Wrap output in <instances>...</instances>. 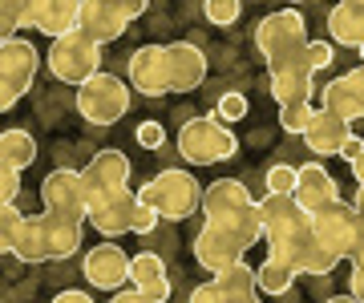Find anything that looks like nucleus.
<instances>
[{"label": "nucleus", "mask_w": 364, "mask_h": 303, "mask_svg": "<svg viewBox=\"0 0 364 303\" xmlns=\"http://www.w3.org/2000/svg\"><path fill=\"white\" fill-rule=\"evenodd\" d=\"M352 206H356V214H360V219H364V186H360V190H356V198H352Z\"/></svg>", "instance_id": "47"}, {"label": "nucleus", "mask_w": 364, "mask_h": 303, "mask_svg": "<svg viewBox=\"0 0 364 303\" xmlns=\"http://www.w3.org/2000/svg\"><path fill=\"white\" fill-rule=\"evenodd\" d=\"M312 231L328 250H336L340 259H352V255L364 247V219L356 214L352 202H344V198L328 202L324 211L312 214Z\"/></svg>", "instance_id": "7"}, {"label": "nucleus", "mask_w": 364, "mask_h": 303, "mask_svg": "<svg viewBox=\"0 0 364 303\" xmlns=\"http://www.w3.org/2000/svg\"><path fill=\"white\" fill-rule=\"evenodd\" d=\"M259 219H263V231H267V247L284 243L287 235H296V231H304V226L312 223V214L296 202V194H263Z\"/></svg>", "instance_id": "16"}, {"label": "nucleus", "mask_w": 364, "mask_h": 303, "mask_svg": "<svg viewBox=\"0 0 364 303\" xmlns=\"http://www.w3.org/2000/svg\"><path fill=\"white\" fill-rule=\"evenodd\" d=\"M255 49L263 53V61H284V57L308 49V21L296 9H284V13H267L255 25Z\"/></svg>", "instance_id": "8"}, {"label": "nucleus", "mask_w": 364, "mask_h": 303, "mask_svg": "<svg viewBox=\"0 0 364 303\" xmlns=\"http://www.w3.org/2000/svg\"><path fill=\"white\" fill-rule=\"evenodd\" d=\"M21 28H33V0H0V40L21 37Z\"/></svg>", "instance_id": "30"}, {"label": "nucleus", "mask_w": 364, "mask_h": 303, "mask_svg": "<svg viewBox=\"0 0 364 303\" xmlns=\"http://www.w3.org/2000/svg\"><path fill=\"white\" fill-rule=\"evenodd\" d=\"M328 303H360V299H356V295H332Z\"/></svg>", "instance_id": "49"}, {"label": "nucleus", "mask_w": 364, "mask_h": 303, "mask_svg": "<svg viewBox=\"0 0 364 303\" xmlns=\"http://www.w3.org/2000/svg\"><path fill=\"white\" fill-rule=\"evenodd\" d=\"M109 303H150V299H146L138 287H130V291H114V295H109Z\"/></svg>", "instance_id": "44"}, {"label": "nucleus", "mask_w": 364, "mask_h": 303, "mask_svg": "<svg viewBox=\"0 0 364 303\" xmlns=\"http://www.w3.org/2000/svg\"><path fill=\"white\" fill-rule=\"evenodd\" d=\"M33 226H37V243H41L45 263H49V259H69V255H77L81 223H73V219H65V214L41 211V214H33Z\"/></svg>", "instance_id": "18"}, {"label": "nucleus", "mask_w": 364, "mask_h": 303, "mask_svg": "<svg viewBox=\"0 0 364 303\" xmlns=\"http://www.w3.org/2000/svg\"><path fill=\"white\" fill-rule=\"evenodd\" d=\"M267 194H296V166H272L267 170Z\"/></svg>", "instance_id": "35"}, {"label": "nucleus", "mask_w": 364, "mask_h": 303, "mask_svg": "<svg viewBox=\"0 0 364 303\" xmlns=\"http://www.w3.org/2000/svg\"><path fill=\"white\" fill-rule=\"evenodd\" d=\"M41 202H45V211H53V214H65L73 223H90V194H85L81 170L57 166L53 174H45V182H41Z\"/></svg>", "instance_id": "11"}, {"label": "nucleus", "mask_w": 364, "mask_h": 303, "mask_svg": "<svg viewBox=\"0 0 364 303\" xmlns=\"http://www.w3.org/2000/svg\"><path fill=\"white\" fill-rule=\"evenodd\" d=\"M130 89L142 97H162L170 93L166 81V45H142L130 57Z\"/></svg>", "instance_id": "20"}, {"label": "nucleus", "mask_w": 364, "mask_h": 303, "mask_svg": "<svg viewBox=\"0 0 364 303\" xmlns=\"http://www.w3.org/2000/svg\"><path fill=\"white\" fill-rule=\"evenodd\" d=\"M81 4H85V0H33V28L45 33L49 40L65 37V33L77 28Z\"/></svg>", "instance_id": "24"}, {"label": "nucleus", "mask_w": 364, "mask_h": 303, "mask_svg": "<svg viewBox=\"0 0 364 303\" xmlns=\"http://www.w3.org/2000/svg\"><path fill=\"white\" fill-rule=\"evenodd\" d=\"M25 223H28V214L21 211L16 202L0 206V247H4V255L16 250V243H21V235H25Z\"/></svg>", "instance_id": "31"}, {"label": "nucleus", "mask_w": 364, "mask_h": 303, "mask_svg": "<svg viewBox=\"0 0 364 303\" xmlns=\"http://www.w3.org/2000/svg\"><path fill=\"white\" fill-rule=\"evenodd\" d=\"M360 154H364V138H356V133H352L348 142H344V150H340V158H344V162L352 166V162L360 158Z\"/></svg>", "instance_id": "42"}, {"label": "nucleus", "mask_w": 364, "mask_h": 303, "mask_svg": "<svg viewBox=\"0 0 364 303\" xmlns=\"http://www.w3.org/2000/svg\"><path fill=\"white\" fill-rule=\"evenodd\" d=\"M178 154L191 166H219L239 154V138L219 118H191L178 130Z\"/></svg>", "instance_id": "3"}, {"label": "nucleus", "mask_w": 364, "mask_h": 303, "mask_svg": "<svg viewBox=\"0 0 364 303\" xmlns=\"http://www.w3.org/2000/svg\"><path fill=\"white\" fill-rule=\"evenodd\" d=\"M312 118H316L312 101H299V106H284V109H279V126H284V133H299V138L308 133Z\"/></svg>", "instance_id": "32"}, {"label": "nucleus", "mask_w": 364, "mask_h": 303, "mask_svg": "<svg viewBox=\"0 0 364 303\" xmlns=\"http://www.w3.org/2000/svg\"><path fill=\"white\" fill-rule=\"evenodd\" d=\"M210 283L223 287V291H231V295H255V291H259V267L235 263V267H227V271H219Z\"/></svg>", "instance_id": "29"}, {"label": "nucleus", "mask_w": 364, "mask_h": 303, "mask_svg": "<svg viewBox=\"0 0 364 303\" xmlns=\"http://www.w3.org/2000/svg\"><path fill=\"white\" fill-rule=\"evenodd\" d=\"M284 4H291V9H296V4H304V0H284Z\"/></svg>", "instance_id": "50"}, {"label": "nucleus", "mask_w": 364, "mask_h": 303, "mask_svg": "<svg viewBox=\"0 0 364 303\" xmlns=\"http://www.w3.org/2000/svg\"><path fill=\"white\" fill-rule=\"evenodd\" d=\"M33 162H37V138L28 130H4V138H0V166L25 174Z\"/></svg>", "instance_id": "27"}, {"label": "nucleus", "mask_w": 364, "mask_h": 303, "mask_svg": "<svg viewBox=\"0 0 364 303\" xmlns=\"http://www.w3.org/2000/svg\"><path fill=\"white\" fill-rule=\"evenodd\" d=\"M138 145H142V150H158V145H166V130H162V121H142V126H138Z\"/></svg>", "instance_id": "36"}, {"label": "nucleus", "mask_w": 364, "mask_h": 303, "mask_svg": "<svg viewBox=\"0 0 364 303\" xmlns=\"http://www.w3.org/2000/svg\"><path fill=\"white\" fill-rule=\"evenodd\" d=\"M308 57H312V69L320 73V69H328L336 61V49H332L328 40H312V45H308Z\"/></svg>", "instance_id": "39"}, {"label": "nucleus", "mask_w": 364, "mask_h": 303, "mask_svg": "<svg viewBox=\"0 0 364 303\" xmlns=\"http://www.w3.org/2000/svg\"><path fill=\"white\" fill-rule=\"evenodd\" d=\"M348 138H352V121L340 118V114H332V109H316L312 126H308V133H304L308 150H312V154H320V158L340 154Z\"/></svg>", "instance_id": "23"}, {"label": "nucleus", "mask_w": 364, "mask_h": 303, "mask_svg": "<svg viewBox=\"0 0 364 303\" xmlns=\"http://www.w3.org/2000/svg\"><path fill=\"white\" fill-rule=\"evenodd\" d=\"M203 190H207V186H198L195 174L162 170V174H154V178L138 190V198H142L146 206H154L162 219L182 223V219H191V214L203 211Z\"/></svg>", "instance_id": "2"}, {"label": "nucleus", "mask_w": 364, "mask_h": 303, "mask_svg": "<svg viewBox=\"0 0 364 303\" xmlns=\"http://www.w3.org/2000/svg\"><path fill=\"white\" fill-rule=\"evenodd\" d=\"M130 267H134V259L117 247V243H97V247L85 255L81 275H85V283L97 287V291H122L126 279H130Z\"/></svg>", "instance_id": "14"}, {"label": "nucleus", "mask_w": 364, "mask_h": 303, "mask_svg": "<svg viewBox=\"0 0 364 303\" xmlns=\"http://www.w3.org/2000/svg\"><path fill=\"white\" fill-rule=\"evenodd\" d=\"M166 81L170 93H191L207 81V53L191 40H170L166 45Z\"/></svg>", "instance_id": "17"}, {"label": "nucleus", "mask_w": 364, "mask_h": 303, "mask_svg": "<svg viewBox=\"0 0 364 303\" xmlns=\"http://www.w3.org/2000/svg\"><path fill=\"white\" fill-rule=\"evenodd\" d=\"M235 303H263V299H259V291H255V295H235Z\"/></svg>", "instance_id": "48"}, {"label": "nucleus", "mask_w": 364, "mask_h": 303, "mask_svg": "<svg viewBox=\"0 0 364 303\" xmlns=\"http://www.w3.org/2000/svg\"><path fill=\"white\" fill-rule=\"evenodd\" d=\"M360 57H364V49H360Z\"/></svg>", "instance_id": "52"}, {"label": "nucleus", "mask_w": 364, "mask_h": 303, "mask_svg": "<svg viewBox=\"0 0 364 303\" xmlns=\"http://www.w3.org/2000/svg\"><path fill=\"white\" fill-rule=\"evenodd\" d=\"M320 109H332L340 118L360 121L364 118V65L348 69L344 77H332L320 93Z\"/></svg>", "instance_id": "21"}, {"label": "nucleus", "mask_w": 364, "mask_h": 303, "mask_svg": "<svg viewBox=\"0 0 364 303\" xmlns=\"http://www.w3.org/2000/svg\"><path fill=\"white\" fill-rule=\"evenodd\" d=\"M296 267L287 263V259H279V255H267L259 263V291L263 295H287L291 291V283H296Z\"/></svg>", "instance_id": "28"}, {"label": "nucleus", "mask_w": 364, "mask_h": 303, "mask_svg": "<svg viewBox=\"0 0 364 303\" xmlns=\"http://www.w3.org/2000/svg\"><path fill=\"white\" fill-rule=\"evenodd\" d=\"M117 9L130 16V25H134V21H138V16L146 13V9H150V0H117Z\"/></svg>", "instance_id": "43"}, {"label": "nucleus", "mask_w": 364, "mask_h": 303, "mask_svg": "<svg viewBox=\"0 0 364 303\" xmlns=\"http://www.w3.org/2000/svg\"><path fill=\"white\" fill-rule=\"evenodd\" d=\"M130 279H134V287L142 291L150 303H170V279H166V263H162V255H154V250L134 255Z\"/></svg>", "instance_id": "25"}, {"label": "nucleus", "mask_w": 364, "mask_h": 303, "mask_svg": "<svg viewBox=\"0 0 364 303\" xmlns=\"http://www.w3.org/2000/svg\"><path fill=\"white\" fill-rule=\"evenodd\" d=\"M259 211V202L251 198L247 182L239 178H215L203 190V219L207 223H243Z\"/></svg>", "instance_id": "12"}, {"label": "nucleus", "mask_w": 364, "mask_h": 303, "mask_svg": "<svg viewBox=\"0 0 364 303\" xmlns=\"http://www.w3.org/2000/svg\"><path fill=\"white\" fill-rule=\"evenodd\" d=\"M215 118H219L223 126H227V121H243L247 118V97H243V93H223Z\"/></svg>", "instance_id": "34"}, {"label": "nucleus", "mask_w": 364, "mask_h": 303, "mask_svg": "<svg viewBox=\"0 0 364 303\" xmlns=\"http://www.w3.org/2000/svg\"><path fill=\"white\" fill-rule=\"evenodd\" d=\"M81 182H85V194H90V206L105 202V198L130 190V158L122 150H97L90 158V166L81 170Z\"/></svg>", "instance_id": "13"}, {"label": "nucleus", "mask_w": 364, "mask_h": 303, "mask_svg": "<svg viewBox=\"0 0 364 303\" xmlns=\"http://www.w3.org/2000/svg\"><path fill=\"white\" fill-rule=\"evenodd\" d=\"M203 9H207L210 25H235V21H239V13H243V4H239V0H207Z\"/></svg>", "instance_id": "33"}, {"label": "nucleus", "mask_w": 364, "mask_h": 303, "mask_svg": "<svg viewBox=\"0 0 364 303\" xmlns=\"http://www.w3.org/2000/svg\"><path fill=\"white\" fill-rule=\"evenodd\" d=\"M158 223H162V214H158L154 206H146V202H142V211H138V223H134V235H150Z\"/></svg>", "instance_id": "41"}, {"label": "nucleus", "mask_w": 364, "mask_h": 303, "mask_svg": "<svg viewBox=\"0 0 364 303\" xmlns=\"http://www.w3.org/2000/svg\"><path fill=\"white\" fill-rule=\"evenodd\" d=\"M53 303H93V295H85V291H61Z\"/></svg>", "instance_id": "45"}, {"label": "nucleus", "mask_w": 364, "mask_h": 303, "mask_svg": "<svg viewBox=\"0 0 364 303\" xmlns=\"http://www.w3.org/2000/svg\"><path fill=\"white\" fill-rule=\"evenodd\" d=\"M255 243H267L259 211L243 223H203V231L195 235V259L210 275H219L227 267L243 263V250H251Z\"/></svg>", "instance_id": "1"}, {"label": "nucleus", "mask_w": 364, "mask_h": 303, "mask_svg": "<svg viewBox=\"0 0 364 303\" xmlns=\"http://www.w3.org/2000/svg\"><path fill=\"white\" fill-rule=\"evenodd\" d=\"M16 194H21V170H9V166H0V206L16 202Z\"/></svg>", "instance_id": "37"}, {"label": "nucleus", "mask_w": 364, "mask_h": 303, "mask_svg": "<svg viewBox=\"0 0 364 303\" xmlns=\"http://www.w3.org/2000/svg\"><path fill=\"white\" fill-rule=\"evenodd\" d=\"M352 178H356V186H364V154L352 162Z\"/></svg>", "instance_id": "46"}, {"label": "nucleus", "mask_w": 364, "mask_h": 303, "mask_svg": "<svg viewBox=\"0 0 364 303\" xmlns=\"http://www.w3.org/2000/svg\"><path fill=\"white\" fill-rule=\"evenodd\" d=\"M37 69H41L37 45H28L25 37L0 40V109H16V101L33 89Z\"/></svg>", "instance_id": "6"}, {"label": "nucleus", "mask_w": 364, "mask_h": 303, "mask_svg": "<svg viewBox=\"0 0 364 303\" xmlns=\"http://www.w3.org/2000/svg\"><path fill=\"white\" fill-rule=\"evenodd\" d=\"M336 198H340V186L320 162H304V166H296V202L308 214L324 211L328 202H336Z\"/></svg>", "instance_id": "22"}, {"label": "nucleus", "mask_w": 364, "mask_h": 303, "mask_svg": "<svg viewBox=\"0 0 364 303\" xmlns=\"http://www.w3.org/2000/svg\"><path fill=\"white\" fill-rule=\"evenodd\" d=\"M138 211H142V198H138V190H122V194H114V198H105V202H97V206H90V226L102 238L134 235Z\"/></svg>", "instance_id": "15"}, {"label": "nucleus", "mask_w": 364, "mask_h": 303, "mask_svg": "<svg viewBox=\"0 0 364 303\" xmlns=\"http://www.w3.org/2000/svg\"><path fill=\"white\" fill-rule=\"evenodd\" d=\"M49 69L57 81L81 89L90 77L102 73V45L90 40L81 28H73V33H65V37H57L49 45Z\"/></svg>", "instance_id": "4"}, {"label": "nucleus", "mask_w": 364, "mask_h": 303, "mask_svg": "<svg viewBox=\"0 0 364 303\" xmlns=\"http://www.w3.org/2000/svg\"><path fill=\"white\" fill-rule=\"evenodd\" d=\"M328 37L332 45H348V49H364V9L352 0H340L328 13Z\"/></svg>", "instance_id": "26"}, {"label": "nucleus", "mask_w": 364, "mask_h": 303, "mask_svg": "<svg viewBox=\"0 0 364 303\" xmlns=\"http://www.w3.org/2000/svg\"><path fill=\"white\" fill-rule=\"evenodd\" d=\"M312 45V40H308ZM267 77H272V97L275 106H299V101H312L316 93V69H312V57L308 49L284 57V61H272L267 65Z\"/></svg>", "instance_id": "9"}, {"label": "nucleus", "mask_w": 364, "mask_h": 303, "mask_svg": "<svg viewBox=\"0 0 364 303\" xmlns=\"http://www.w3.org/2000/svg\"><path fill=\"white\" fill-rule=\"evenodd\" d=\"M77 114L90 126H114L130 114V81L114 77V73H97L77 89Z\"/></svg>", "instance_id": "5"}, {"label": "nucleus", "mask_w": 364, "mask_h": 303, "mask_svg": "<svg viewBox=\"0 0 364 303\" xmlns=\"http://www.w3.org/2000/svg\"><path fill=\"white\" fill-rule=\"evenodd\" d=\"M77 28L97 45H114L126 28H130V16L117 9V0H85L77 16Z\"/></svg>", "instance_id": "19"}, {"label": "nucleus", "mask_w": 364, "mask_h": 303, "mask_svg": "<svg viewBox=\"0 0 364 303\" xmlns=\"http://www.w3.org/2000/svg\"><path fill=\"white\" fill-rule=\"evenodd\" d=\"M191 303H235V295L223 291V287H215V283H203V287L191 291Z\"/></svg>", "instance_id": "38"}, {"label": "nucleus", "mask_w": 364, "mask_h": 303, "mask_svg": "<svg viewBox=\"0 0 364 303\" xmlns=\"http://www.w3.org/2000/svg\"><path fill=\"white\" fill-rule=\"evenodd\" d=\"M348 263H352V291H348V295H356V299L364 303V247L352 255Z\"/></svg>", "instance_id": "40"}, {"label": "nucleus", "mask_w": 364, "mask_h": 303, "mask_svg": "<svg viewBox=\"0 0 364 303\" xmlns=\"http://www.w3.org/2000/svg\"><path fill=\"white\" fill-rule=\"evenodd\" d=\"M267 250H272V255H279V259H287L299 275H332V271L344 263L336 250H328L324 243L316 238L312 223L304 226V231H296V235H287L284 243H272Z\"/></svg>", "instance_id": "10"}, {"label": "nucleus", "mask_w": 364, "mask_h": 303, "mask_svg": "<svg viewBox=\"0 0 364 303\" xmlns=\"http://www.w3.org/2000/svg\"><path fill=\"white\" fill-rule=\"evenodd\" d=\"M352 4H360V9H364V0H352Z\"/></svg>", "instance_id": "51"}]
</instances>
